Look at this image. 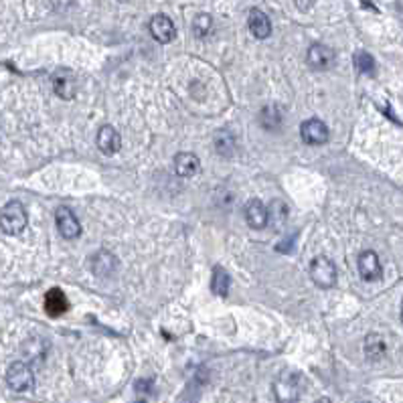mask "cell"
<instances>
[{
	"label": "cell",
	"instance_id": "20",
	"mask_svg": "<svg viewBox=\"0 0 403 403\" xmlns=\"http://www.w3.org/2000/svg\"><path fill=\"white\" fill-rule=\"evenodd\" d=\"M260 122H262L265 130H276V128H280V124H282V114H280L278 108L267 106V108H264L262 114H260Z\"/></svg>",
	"mask_w": 403,
	"mask_h": 403
},
{
	"label": "cell",
	"instance_id": "25",
	"mask_svg": "<svg viewBox=\"0 0 403 403\" xmlns=\"http://www.w3.org/2000/svg\"><path fill=\"white\" fill-rule=\"evenodd\" d=\"M402 322H403V302H402Z\"/></svg>",
	"mask_w": 403,
	"mask_h": 403
},
{
	"label": "cell",
	"instance_id": "8",
	"mask_svg": "<svg viewBox=\"0 0 403 403\" xmlns=\"http://www.w3.org/2000/svg\"><path fill=\"white\" fill-rule=\"evenodd\" d=\"M148 27H150V35L158 43H170L177 37V27L167 14H154Z\"/></svg>",
	"mask_w": 403,
	"mask_h": 403
},
{
	"label": "cell",
	"instance_id": "1",
	"mask_svg": "<svg viewBox=\"0 0 403 403\" xmlns=\"http://www.w3.org/2000/svg\"><path fill=\"white\" fill-rule=\"evenodd\" d=\"M304 391V377L298 371H284L274 381V395L278 403H296Z\"/></svg>",
	"mask_w": 403,
	"mask_h": 403
},
{
	"label": "cell",
	"instance_id": "13",
	"mask_svg": "<svg viewBox=\"0 0 403 403\" xmlns=\"http://www.w3.org/2000/svg\"><path fill=\"white\" fill-rule=\"evenodd\" d=\"M92 272L98 276V278H108V276H111L114 272H116V265H118V262H116V258L111 255L110 251L101 250L98 251V253H94V258H92Z\"/></svg>",
	"mask_w": 403,
	"mask_h": 403
},
{
	"label": "cell",
	"instance_id": "16",
	"mask_svg": "<svg viewBox=\"0 0 403 403\" xmlns=\"http://www.w3.org/2000/svg\"><path fill=\"white\" fill-rule=\"evenodd\" d=\"M67 308H70V302H67L65 294L61 292L59 288H53V290L47 292V296H45V310H47V314L61 316V314L67 312Z\"/></svg>",
	"mask_w": 403,
	"mask_h": 403
},
{
	"label": "cell",
	"instance_id": "15",
	"mask_svg": "<svg viewBox=\"0 0 403 403\" xmlns=\"http://www.w3.org/2000/svg\"><path fill=\"white\" fill-rule=\"evenodd\" d=\"M199 168H201V160L193 153L177 154V158H175V172L179 177H184V179L195 177L197 172H199Z\"/></svg>",
	"mask_w": 403,
	"mask_h": 403
},
{
	"label": "cell",
	"instance_id": "23",
	"mask_svg": "<svg viewBox=\"0 0 403 403\" xmlns=\"http://www.w3.org/2000/svg\"><path fill=\"white\" fill-rule=\"evenodd\" d=\"M294 4H296L302 13H306V11H310V9H312L314 0H294Z\"/></svg>",
	"mask_w": 403,
	"mask_h": 403
},
{
	"label": "cell",
	"instance_id": "7",
	"mask_svg": "<svg viewBox=\"0 0 403 403\" xmlns=\"http://www.w3.org/2000/svg\"><path fill=\"white\" fill-rule=\"evenodd\" d=\"M308 65L316 71L333 67L334 51L331 49V47L322 45V43H314V45H310V49H308Z\"/></svg>",
	"mask_w": 403,
	"mask_h": 403
},
{
	"label": "cell",
	"instance_id": "10",
	"mask_svg": "<svg viewBox=\"0 0 403 403\" xmlns=\"http://www.w3.org/2000/svg\"><path fill=\"white\" fill-rule=\"evenodd\" d=\"M98 148L104 154H116L122 148V136L114 126H101L98 132Z\"/></svg>",
	"mask_w": 403,
	"mask_h": 403
},
{
	"label": "cell",
	"instance_id": "24",
	"mask_svg": "<svg viewBox=\"0 0 403 403\" xmlns=\"http://www.w3.org/2000/svg\"><path fill=\"white\" fill-rule=\"evenodd\" d=\"M314 403H333V402H331L329 397H320V399H316V402H314Z\"/></svg>",
	"mask_w": 403,
	"mask_h": 403
},
{
	"label": "cell",
	"instance_id": "5",
	"mask_svg": "<svg viewBox=\"0 0 403 403\" xmlns=\"http://www.w3.org/2000/svg\"><path fill=\"white\" fill-rule=\"evenodd\" d=\"M55 223L59 233L67 239H75L82 236V223L75 217V213L70 207H59L55 211Z\"/></svg>",
	"mask_w": 403,
	"mask_h": 403
},
{
	"label": "cell",
	"instance_id": "6",
	"mask_svg": "<svg viewBox=\"0 0 403 403\" xmlns=\"http://www.w3.org/2000/svg\"><path fill=\"white\" fill-rule=\"evenodd\" d=\"M300 136H302L306 144L320 146V144H324L329 140V128L322 120L312 118V120H306L304 124L300 126Z\"/></svg>",
	"mask_w": 403,
	"mask_h": 403
},
{
	"label": "cell",
	"instance_id": "26",
	"mask_svg": "<svg viewBox=\"0 0 403 403\" xmlns=\"http://www.w3.org/2000/svg\"><path fill=\"white\" fill-rule=\"evenodd\" d=\"M136 403H146V402H136Z\"/></svg>",
	"mask_w": 403,
	"mask_h": 403
},
{
	"label": "cell",
	"instance_id": "3",
	"mask_svg": "<svg viewBox=\"0 0 403 403\" xmlns=\"http://www.w3.org/2000/svg\"><path fill=\"white\" fill-rule=\"evenodd\" d=\"M310 278L319 288H333L336 284V265L331 258L319 255L310 264Z\"/></svg>",
	"mask_w": 403,
	"mask_h": 403
},
{
	"label": "cell",
	"instance_id": "19",
	"mask_svg": "<svg viewBox=\"0 0 403 403\" xmlns=\"http://www.w3.org/2000/svg\"><path fill=\"white\" fill-rule=\"evenodd\" d=\"M193 33L199 39H207L209 35L213 33V18L207 13L197 14L195 23H193Z\"/></svg>",
	"mask_w": 403,
	"mask_h": 403
},
{
	"label": "cell",
	"instance_id": "18",
	"mask_svg": "<svg viewBox=\"0 0 403 403\" xmlns=\"http://www.w3.org/2000/svg\"><path fill=\"white\" fill-rule=\"evenodd\" d=\"M229 284H231L229 274L223 270L221 265H217V267L213 270V278H211V290H213V294L225 298V296L229 294Z\"/></svg>",
	"mask_w": 403,
	"mask_h": 403
},
{
	"label": "cell",
	"instance_id": "11",
	"mask_svg": "<svg viewBox=\"0 0 403 403\" xmlns=\"http://www.w3.org/2000/svg\"><path fill=\"white\" fill-rule=\"evenodd\" d=\"M245 221L251 229H264L270 221V211L260 199H251L245 205Z\"/></svg>",
	"mask_w": 403,
	"mask_h": 403
},
{
	"label": "cell",
	"instance_id": "21",
	"mask_svg": "<svg viewBox=\"0 0 403 403\" xmlns=\"http://www.w3.org/2000/svg\"><path fill=\"white\" fill-rule=\"evenodd\" d=\"M355 67L365 75H373L375 73V59L367 51H359V53H355Z\"/></svg>",
	"mask_w": 403,
	"mask_h": 403
},
{
	"label": "cell",
	"instance_id": "22",
	"mask_svg": "<svg viewBox=\"0 0 403 403\" xmlns=\"http://www.w3.org/2000/svg\"><path fill=\"white\" fill-rule=\"evenodd\" d=\"M215 148L223 156H231L233 150H236V142H233V138L229 134H219L217 140H215Z\"/></svg>",
	"mask_w": 403,
	"mask_h": 403
},
{
	"label": "cell",
	"instance_id": "4",
	"mask_svg": "<svg viewBox=\"0 0 403 403\" xmlns=\"http://www.w3.org/2000/svg\"><path fill=\"white\" fill-rule=\"evenodd\" d=\"M6 383H9L11 390L18 391V393L33 390V385H35L33 369L28 367L27 363L23 361L13 363V365L9 367V371H6Z\"/></svg>",
	"mask_w": 403,
	"mask_h": 403
},
{
	"label": "cell",
	"instance_id": "12",
	"mask_svg": "<svg viewBox=\"0 0 403 403\" xmlns=\"http://www.w3.org/2000/svg\"><path fill=\"white\" fill-rule=\"evenodd\" d=\"M248 27H250L251 35L255 39H267L272 35V21L270 16L260 11V9H251L250 16H248Z\"/></svg>",
	"mask_w": 403,
	"mask_h": 403
},
{
	"label": "cell",
	"instance_id": "2",
	"mask_svg": "<svg viewBox=\"0 0 403 403\" xmlns=\"http://www.w3.org/2000/svg\"><path fill=\"white\" fill-rule=\"evenodd\" d=\"M27 209L23 207V203L18 201H11L6 203L2 211H0V229L6 236H18L23 233V229L27 227Z\"/></svg>",
	"mask_w": 403,
	"mask_h": 403
},
{
	"label": "cell",
	"instance_id": "27",
	"mask_svg": "<svg viewBox=\"0 0 403 403\" xmlns=\"http://www.w3.org/2000/svg\"><path fill=\"white\" fill-rule=\"evenodd\" d=\"M122 2H128V0H122Z\"/></svg>",
	"mask_w": 403,
	"mask_h": 403
},
{
	"label": "cell",
	"instance_id": "9",
	"mask_svg": "<svg viewBox=\"0 0 403 403\" xmlns=\"http://www.w3.org/2000/svg\"><path fill=\"white\" fill-rule=\"evenodd\" d=\"M357 265H359V274L365 282H375L381 278V262H379L375 251H363Z\"/></svg>",
	"mask_w": 403,
	"mask_h": 403
},
{
	"label": "cell",
	"instance_id": "17",
	"mask_svg": "<svg viewBox=\"0 0 403 403\" xmlns=\"http://www.w3.org/2000/svg\"><path fill=\"white\" fill-rule=\"evenodd\" d=\"M363 348H365V355H367L369 361H379V359H383L385 353H387L385 338L377 333L367 334V338H365V347Z\"/></svg>",
	"mask_w": 403,
	"mask_h": 403
},
{
	"label": "cell",
	"instance_id": "14",
	"mask_svg": "<svg viewBox=\"0 0 403 403\" xmlns=\"http://www.w3.org/2000/svg\"><path fill=\"white\" fill-rule=\"evenodd\" d=\"M51 82H53V89H55L59 98L71 99L75 96V77L70 71H57V73H53Z\"/></svg>",
	"mask_w": 403,
	"mask_h": 403
},
{
	"label": "cell",
	"instance_id": "28",
	"mask_svg": "<svg viewBox=\"0 0 403 403\" xmlns=\"http://www.w3.org/2000/svg\"><path fill=\"white\" fill-rule=\"evenodd\" d=\"M363 403H367V402H363Z\"/></svg>",
	"mask_w": 403,
	"mask_h": 403
}]
</instances>
